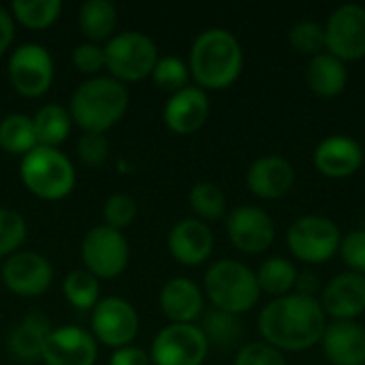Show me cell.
Returning a JSON list of instances; mask_svg holds the SVG:
<instances>
[{"label": "cell", "mask_w": 365, "mask_h": 365, "mask_svg": "<svg viewBox=\"0 0 365 365\" xmlns=\"http://www.w3.org/2000/svg\"><path fill=\"white\" fill-rule=\"evenodd\" d=\"M6 75L11 88L24 98H41L49 92L56 64L51 51L41 43H21L17 45L6 62Z\"/></svg>", "instance_id": "cell-7"}, {"label": "cell", "mask_w": 365, "mask_h": 365, "mask_svg": "<svg viewBox=\"0 0 365 365\" xmlns=\"http://www.w3.org/2000/svg\"><path fill=\"white\" fill-rule=\"evenodd\" d=\"M327 314L317 297L291 293L269 302L259 314V331L265 344L299 353L317 346L325 334Z\"/></svg>", "instance_id": "cell-1"}, {"label": "cell", "mask_w": 365, "mask_h": 365, "mask_svg": "<svg viewBox=\"0 0 365 365\" xmlns=\"http://www.w3.org/2000/svg\"><path fill=\"white\" fill-rule=\"evenodd\" d=\"M244 66V51L237 36L225 28L203 30L190 47V77L201 90H227Z\"/></svg>", "instance_id": "cell-2"}, {"label": "cell", "mask_w": 365, "mask_h": 365, "mask_svg": "<svg viewBox=\"0 0 365 365\" xmlns=\"http://www.w3.org/2000/svg\"><path fill=\"white\" fill-rule=\"evenodd\" d=\"M210 115L207 92L197 86H186L184 90L171 94L163 109L165 126L175 135L197 133Z\"/></svg>", "instance_id": "cell-17"}, {"label": "cell", "mask_w": 365, "mask_h": 365, "mask_svg": "<svg viewBox=\"0 0 365 365\" xmlns=\"http://www.w3.org/2000/svg\"><path fill=\"white\" fill-rule=\"evenodd\" d=\"M325 49L342 62L365 56V9L361 4L338 6L325 24Z\"/></svg>", "instance_id": "cell-13"}, {"label": "cell", "mask_w": 365, "mask_h": 365, "mask_svg": "<svg viewBox=\"0 0 365 365\" xmlns=\"http://www.w3.org/2000/svg\"><path fill=\"white\" fill-rule=\"evenodd\" d=\"M96 357L98 342L88 329L77 325H60L47 336L41 361L45 365H94Z\"/></svg>", "instance_id": "cell-15"}, {"label": "cell", "mask_w": 365, "mask_h": 365, "mask_svg": "<svg viewBox=\"0 0 365 365\" xmlns=\"http://www.w3.org/2000/svg\"><path fill=\"white\" fill-rule=\"evenodd\" d=\"M158 304L169 323L175 325H195V321L203 314V291L197 282L188 278H171L163 284Z\"/></svg>", "instance_id": "cell-20"}, {"label": "cell", "mask_w": 365, "mask_h": 365, "mask_svg": "<svg viewBox=\"0 0 365 365\" xmlns=\"http://www.w3.org/2000/svg\"><path fill=\"white\" fill-rule=\"evenodd\" d=\"M73 66L90 77L101 75V71L105 68V45L90 43V41L79 43L73 49Z\"/></svg>", "instance_id": "cell-38"}, {"label": "cell", "mask_w": 365, "mask_h": 365, "mask_svg": "<svg viewBox=\"0 0 365 365\" xmlns=\"http://www.w3.org/2000/svg\"><path fill=\"white\" fill-rule=\"evenodd\" d=\"M321 346L334 365H365V327L355 321H334L325 327Z\"/></svg>", "instance_id": "cell-22"}, {"label": "cell", "mask_w": 365, "mask_h": 365, "mask_svg": "<svg viewBox=\"0 0 365 365\" xmlns=\"http://www.w3.org/2000/svg\"><path fill=\"white\" fill-rule=\"evenodd\" d=\"M32 124H34L36 145H45V148H60L68 139L71 128H73L68 107L60 103L43 105L32 115Z\"/></svg>", "instance_id": "cell-26"}, {"label": "cell", "mask_w": 365, "mask_h": 365, "mask_svg": "<svg viewBox=\"0 0 365 365\" xmlns=\"http://www.w3.org/2000/svg\"><path fill=\"white\" fill-rule=\"evenodd\" d=\"M167 246H169L171 257L180 265L197 267L212 257L214 233L199 218H182L171 227Z\"/></svg>", "instance_id": "cell-16"}, {"label": "cell", "mask_w": 365, "mask_h": 365, "mask_svg": "<svg viewBox=\"0 0 365 365\" xmlns=\"http://www.w3.org/2000/svg\"><path fill=\"white\" fill-rule=\"evenodd\" d=\"M297 278H299V274H297L295 265L282 257H272V259L263 261L257 272V282H259L261 293L274 295L276 299L291 295V291L297 287Z\"/></svg>", "instance_id": "cell-29"}, {"label": "cell", "mask_w": 365, "mask_h": 365, "mask_svg": "<svg viewBox=\"0 0 365 365\" xmlns=\"http://www.w3.org/2000/svg\"><path fill=\"white\" fill-rule=\"evenodd\" d=\"M342 261L351 267V272L365 276V231H353L340 242Z\"/></svg>", "instance_id": "cell-40"}, {"label": "cell", "mask_w": 365, "mask_h": 365, "mask_svg": "<svg viewBox=\"0 0 365 365\" xmlns=\"http://www.w3.org/2000/svg\"><path fill=\"white\" fill-rule=\"evenodd\" d=\"M109 365H152V359H150V353H145L143 349L128 344L111 353Z\"/></svg>", "instance_id": "cell-41"}, {"label": "cell", "mask_w": 365, "mask_h": 365, "mask_svg": "<svg viewBox=\"0 0 365 365\" xmlns=\"http://www.w3.org/2000/svg\"><path fill=\"white\" fill-rule=\"evenodd\" d=\"M210 353V342L197 325L163 327L152 346L150 359L154 365H203Z\"/></svg>", "instance_id": "cell-11"}, {"label": "cell", "mask_w": 365, "mask_h": 365, "mask_svg": "<svg viewBox=\"0 0 365 365\" xmlns=\"http://www.w3.org/2000/svg\"><path fill=\"white\" fill-rule=\"evenodd\" d=\"M340 229L325 216H304L295 220L287 233V244L293 257L304 263H327L340 250Z\"/></svg>", "instance_id": "cell-10"}, {"label": "cell", "mask_w": 365, "mask_h": 365, "mask_svg": "<svg viewBox=\"0 0 365 365\" xmlns=\"http://www.w3.org/2000/svg\"><path fill=\"white\" fill-rule=\"evenodd\" d=\"M139 327L137 308L124 297H101V302L90 312V334L98 344L113 351L133 344Z\"/></svg>", "instance_id": "cell-9"}, {"label": "cell", "mask_w": 365, "mask_h": 365, "mask_svg": "<svg viewBox=\"0 0 365 365\" xmlns=\"http://www.w3.org/2000/svg\"><path fill=\"white\" fill-rule=\"evenodd\" d=\"M0 282H2V265H0Z\"/></svg>", "instance_id": "cell-43"}, {"label": "cell", "mask_w": 365, "mask_h": 365, "mask_svg": "<svg viewBox=\"0 0 365 365\" xmlns=\"http://www.w3.org/2000/svg\"><path fill=\"white\" fill-rule=\"evenodd\" d=\"M321 306L334 321H355L365 312V276L346 272L336 276L321 295Z\"/></svg>", "instance_id": "cell-18"}, {"label": "cell", "mask_w": 365, "mask_h": 365, "mask_svg": "<svg viewBox=\"0 0 365 365\" xmlns=\"http://www.w3.org/2000/svg\"><path fill=\"white\" fill-rule=\"evenodd\" d=\"M201 331L205 334L210 344H214L218 349H231V346H235L242 340L244 325H242L240 317L214 308V310H210L203 317Z\"/></svg>", "instance_id": "cell-31"}, {"label": "cell", "mask_w": 365, "mask_h": 365, "mask_svg": "<svg viewBox=\"0 0 365 365\" xmlns=\"http://www.w3.org/2000/svg\"><path fill=\"white\" fill-rule=\"evenodd\" d=\"M75 150H77V158L86 167H101L109 156V141L101 133H81Z\"/></svg>", "instance_id": "cell-37"}, {"label": "cell", "mask_w": 365, "mask_h": 365, "mask_svg": "<svg viewBox=\"0 0 365 365\" xmlns=\"http://www.w3.org/2000/svg\"><path fill=\"white\" fill-rule=\"evenodd\" d=\"M19 180L30 195L43 201L66 199L77 184L73 160L60 148L36 145L19 160Z\"/></svg>", "instance_id": "cell-4"}, {"label": "cell", "mask_w": 365, "mask_h": 365, "mask_svg": "<svg viewBox=\"0 0 365 365\" xmlns=\"http://www.w3.org/2000/svg\"><path fill=\"white\" fill-rule=\"evenodd\" d=\"M53 282V267L47 257L34 250H19L2 263V284L17 297H41Z\"/></svg>", "instance_id": "cell-12"}, {"label": "cell", "mask_w": 365, "mask_h": 365, "mask_svg": "<svg viewBox=\"0 0 365 365\" xmlns=\"http://www.w3.org/2000/svg\"><path fill=\"white\" fill-rule=\"evenodd\" d=\"M15 41V19L6 6H0V56H4Z\"/></svg>", "instance_id": "cell-42"}, {"label": "cell", "mask_w": 365, "mask_h": 365, "mask_svg": "<svg viewBox=\"0 0 365 365\" xmlns=\"http://www.w3.org/2000/svg\"><path fill=\"white\" fill-rule=\"evenodd\" d=\"M203 291L216 310L244 314L252 310L261 297L257 274L235 259H220L205 272Z\"/></svg>", "instance_id": "cell-5"}, {"label": "cell", "mask_w": 365, "mask_h": 365, "mask_svg": "<svg viewBox=\"0 0 365 365\" xmlns=\"http://www.w3.org/2000/svg\"><path fill=\"white\" fill-rule=\"evenodd\" d=\"M227 235L244 255H263L276 237L272 216L257 205H240L227 216Z\"/></svg>", "instance_id": "cell-14"}, {"label": "cell", "mask_w": 365, "mask_h": 365, "mask_svg": "<svg viewBox=\"0 0 365 365\" xmlns=\"http://www.w3.org/2000/svg\"><path fill=\"white\" fill-rule=\"evenodd\" d=\"M289 43L295 51L317 56L325 47V28L317 21H297L289 32Z\"/></svg>", "instance_id": "cell-36"}, {"label": "cell", "mask_w": 365, "mask_h": 365, "mask_svg": "<svg viewBox=\"0 0 365 365\" xmlns=\"http://www.w3.org/2000/svg\"><path fill=\"white\" fill-rule=\"evenodd\" d=\"M51 323L41 312L26 314L9 334V351L19 361L41 359L47 336L51 334Z\"/></svg>", "instance_id": "cell-23"}, {"label": "cell", "mask_w": 365, "mask_h": 365, "mask_svg": "<svg viewBox=\"0 0 365 365\" xmlns=\"http://www.w3.org/2000/svg\"><path fill=\"white\" fill-rule=\"evenodd\" d=\"M0 148L11 156H26L36 148L32 115L9 113L0 120Z\"/></svg>", "instance_id": "cell-27"}, {"label": "cell", "mask_w": 365, "mask_h": 365, "mask_svg": "<svg viewBox=\"0 0 365 365\" xmlns=\"http://www.w3.org/2000/svg\"><path fill=\"white\" fill-rule=\"evenodd\" d=\"M60 0H13L9 11L15 24L28 30H47L51 28L62 15Z\"/></svg>", "instance_id": "cell-28"}, {"label": "cell", "mask_w": 365, "mask_h": 365, "mask_svg": "<svg viewBox=\"0 0 365 365\" xmlns=\"http://www.w3.org/2000/svg\"><path fill=\"white\" fill-rule=\"evenodd\" d=\"M150 77L160 90H165L169 94H175V92H180V90H184L188 86L190 68L178 56H163V58H158V62H156Z\"/></svg>", "instance_id": "cell-33"}, {"label": "cell", "mask_w": 365, "mask_h": 365, "mask_svg": "<svg viewBox=\"0 0 365 365\" xmlns=\"http://www.w3.org/2000/svg\"><path fill=\"white\" fill-rule=\"evenodd\" d=\"M64 299L79 312H92L101 302V280L86 269H73L62 280Z\"/></svg>", "instance_id": "cell-30"}, {"label": "cell", "mask_w": 365, "mask_h": 365, "mask_svg": "<svg viewBox=\"0 0 365 365\" xmlns=\"http://www.w3.org/2000/svg\"><path fill=\"white\" fill-rule=\"evenodd\" d=\"M79 257L86 272L98 280H113L124 274L130 259V246L122 231L107 225H96L83 235Z\"/></svg>", "instance_id": "cell-8"}, {"label": "cell", "mask_w": 365, "mask_h": 365, "mask_svg": "<svg viewBox=\"0 0 365 365\" xmlns=\"http://www.w3.org/2000/svg\"><path fill=\"white\" fill-rule=\"evenodd\" d=\"M26 218L15 210L0 207V259H9L11 255L19 252L21 244L26 242Z\"/></svg>", "instance_id": "cell-34"}, {"label": "cell", "mask_w": 365, "mask_h": 365, "mask_svg": "<svg viewBox=\"0 0 365 365\" xmlns=\"http://www.w3.org/2000/svg\"><path fill=\"white\" fill-rule=\"evenodd\" d=\"M128 103L130 96L124 83L115 81L109 75H96L81 81L73 90L68 113L73 124H77L81 133L105 135L124 118Z\"/></svg>", "instance_id": "cell-3"}, {"label": "cell", "mask_w": 365, "mask_h": 365, "mask_svg": "<svg viewBox=\"0 0 365 365\" xmlns=\"http://www.w3.org/2000/svg\"><path fill=\"white\" fill-rule=\"evenodd\" d=\"M314 165L325 178H351L364 165V148L349 135H331L317 145Z\"/></svg>", "instance_id": "cell-19"}, {"label": "cell", "mask_w": 365, "mask_h": 365, "mask_svg": "<svg viewBox=\"0 0 365 365\" xmlns=\"http://www.w3.org/2000/svg\"><path fill=\"white\" fill-rule=\"evenodd\" d=\"M308 86L317 96L323 98H334L342 94V90L349 83V71L342 60H338L331 53H317L306 73Z\"/></svg>", "instance_id": "cell-25"}, {"label": "cell", "mask_w": 365, "mask_h": 365, "mask_svg": "<svg viewBox=\"0 0 365 365\" xmlns=\"http://www.w3.org/2000/svg\"><path fill=\"white\" fill-rule=\"evenodd\" d=\"M103 225L124 233L137 218V201L126 192H113L103 205Z\"/></svg>", "instance_id": "cell-35"}, {"label": "cell", "mask_w": 365, "mask_h": 365, "mask_svg": "<svg viewBox=\"0 0 365 365\" xmlns=\"http://www.w3.org/2000/svg\"><path fill=\"white\" fill-rule=\"evenodd\" d=\"M118 9L109 0H88L77 11V26L86 41L105 45L109 38L115 36L118 30Z\"/></svg>", "instance_id": "cell-24"}, {"label": "cell", "mask_w": 365, "mask_h": 365, "mask_svg": "<svg viewBox=\"0 0 365 365\" xmlns=\"http://www.w3.org/2000/svg\"><path fill=\"white\" fill-rule=\"evenodd\" d=\"M158 58V47L145 32H115L105 43V68L120 83H137L150 77Z\"/></svg>", "instance_id": "cell-6"}, {"label": "cell", "mask_w": 365, "mask_h": 365, "mask_svg": "<svg viewBox=\"0 0 365 365\" xmlns=\"http://www.w3.org/2000/svg\"><path fill=\"white\" fill-rule=\"evenodd\" d=\"M188 203L197 218L203 222L220 220L227 212V197L214 182H197L188 192Z\"/></svg>", "instance_id": "cell-32"}, {"label": "cell", "mask_w": 365, "mask_h": 365, "mask_svg": "<svg viewBox=\"0 0 365 365\" xmlns=\"http://www.w3.org/2000/svg\"><path fill=\"white\" fill-rule=\"evenodd\" d=\"M248 190L259 199H280L295 184V169L282 156H261L246 173Z\"/></svg>", "instance_id": "cell-21"}, {"label": "cell", "mask_w": 365, "mask_h": 365, "mask_svg": "<svg viewBox=\"0 0 365 365\" xmlns=\"http://www.w3.org/2000/svg\"><path fill=\"white\" fill-rule=\"evenodd\" d=\"M233 365H287L282 353L265 342H252L240 349Z\"/></svg>", "instance_id": "cell-39"}]
</instances>
